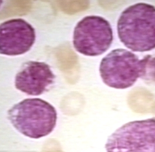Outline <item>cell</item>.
<instances>
[{
	"label": "cell",
	"mask_w": 155,
	"mask_h": 152,
	"mask_svg": "<svg viewBox=\"0 0 155 152\" xmlns=\"http://www.w3.org/2000/svg\"><path fill=\"white\" fill-rule=\"evenodd\" d=\"M120 41L135 52L155 49V7L140 2L124 10L117 22Z\"/></svg>",
	"instance_id": "1"
},
{
	"label": "cell",
	"mask_w": 155,
	"mask_h": 152,
	"mask_svg": "<svg viewBox=\"0 0 155 152\" xmlns=\"http://www.w3.org/2000/svg\"><path fill=\"white\" fill-rule=\"evenodd\" d=\"M8 119L17 130L26 136L39 139L54 129L57 114L54 106L40 98H28L8 111Z\"/></svg>",
	"instance_id": "2"
},
{
	"label": "cell",
	"mask_w": 155,
	"mask_h": 152,
	"mask_svg": "<svg viewBox=\"0 0 155 152\" xmlns=\"http://www.w3.org/2000/svg\"><path fill=\"white\" fill-rule=\"evenodd\" d=\"M101 78L107 86L116 89L132 87L140 77L142 60L124 49L111 50L101 61Z\"/></svg>",
	"instance_id": "3"
},
{
	"label": "cell",
	"mask_w": 155,
	"mask_h": 152,
	"mask_svg": "<svg viewBox=\"0 0 155 152\" xmlns=\"http://www.w3.org/2000/svg\"><path fill=\"white\" fill-rule=\"evenodd\" d=\"M113 40L111 26L101 16H86L78 22L74 31L75 49L87 56H97L105 53Z\"/></svg>",
	"instance_id": "4"
},
{
	"label": "cell",
	"mask_w": 155,
	"mask_h": 152,
	"mask_svg": "<svg viewBox=\"0 0 155 152\" xmlns=\"http://www.w3.org/2000/svg\"><path fill=\"white\" fill-rule=\"evenodd\" d=\"M105 147L107 152H155V118L125 123L109 136Z\"/></svg>",
	"instance_id": "5"
},
{
	"label": "cell",
	"mask_w": 155,
	"mask_h": 152,
	"mask_svg": "<svg viewBox=\"0 0 155 152\" xmlns=\"http://www.w3.org/2000/svg\"><path fill=\"white\" fill-rule=\"evenodd\" d=\"M35 39L34 28L23 19H12L0 24L1 54H23L31 49Z\"/></svg>",
	"instance_id": "6"
},
{
	"label": "cell",
	"mask_w": 155,
	"mask_h": 152,
	"mask_svg": "<svg viewBox=\"0 0 155 152\" xmlns=\"http://www.w3.org/2000/svg\"><path fill=\"white\" fill-rule=\"evenodd\" d=\"M55 76L45 62L29 61L22 64L15 79L16 88L29 95H40L54 83Z\"/></svg>",
	"instance_id": "7"
},
{
	"label": "cell",
	"mask_w": 155,
	"mask_h": 152,
	"mask_svg": "<svg viewBox=\"0 0 155 152\" xmlns=\"http://www.w3.org/2000/svg\"><path fill=\"white\" fill-rule=\"evenodd\" d=\"M142 60L140 78L149 85H155V57L145 56Z\"/></svg>",
	"instance_id": "8"
},
{
	"label": "cell",
	"mask_w": 155,
	"mask_h": 152,
	"mask_svg": "<svg viewBox=\"0 0 155 152\" xmlns=\"http://www.w3.org/2000/svg\"><path fill=\"white\" fill-rule=\"evenodd\" d=\"M2 2H3V1H1V0H0V7H1V5H2Z\"/></svg>",
	"instance_id": "9"
}]
</instances>
